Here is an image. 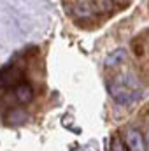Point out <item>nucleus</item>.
I'll return each mask as SVG.
<instances>
[{"label":"nucleus","mask_w":149,"mask_h":151,"mask_svg":"<svg viewBox=\"0 0 149 151\" xmlns=\"http://www.w3.org/2000/svg\"><path fill=\"white\" fill-rule=\"evenodd\" d=\"M144 142H146V146L149 148V128H148V134H146V137H144Z\"/></svg>","instance_id":"8"},{"label":"nucleus","mask_w":149,"mask_h":151,"mask_svg":"<svg viewBox=\"0 0 149 151\" xmlns=\"http://www.w3.org/2000/svg\"><path fill=\"white\" fill-rule=\"evenodd\" d=\"M21 77H23V70L16 65L0 67V93L9 90V88H16L18 84H21Z\"/></svg>","instance_id":"2"},{"label":"nucleus","mask_w":149,"mask_h":151,"mask_svg":"<svg viewBox=\"0 0 149 151\" xmlns=\"http://www.w3.org/2000/svg\"><path fill=\"white\" fill-rule=\"evenodd\" d=\"M125 60H126V49H125V47H117V49L111 51V53L105 56L104 65H105L107 69H114V67L121 65Z\"/></svg>","instance_id":"4"},{"label":"nucleus","mask_w":149,"mask_h":151,"mask_svg":"<svg viewBox=\"0 0 149 151\" xmlns=\"http://www.w3.org/2000/svg\"><path fill=\"white\" fill-rule=\"evenodd\" d=\"M34 88L28 84V83H21V84H18L16 88H14V97H16V100L18 102H21V104H27V102H30L32 99H34Z\"/></svg>","instance_id":"5"},{"label":"nucleus","mask_w":149,"mask_h":151,"mask_svg":"<svg viewBox=\"0 0 149 151\" xmlns=\"http://www.w3.org/2000/svg\"><path fill=\"white\" fill-rule=\"evenodd\" d=\"M67 5H69V11L75 18H81V19H91V18H95L98 14L97 2L82 0V2H69Z\"/></svg>","instance_id":"3"},{"label":"nucleus","mask_w":149,"mask_h":151,"mask_svg":"<svg viewBox=\"0 0 149 151\" xmlns=\"http://www.w3.org/2000/svg\"><path fill=\"white\" fill-rule=\"evenodd\" d=\"M142 83L133 74H119L109 83V95L121 104V106H132L142 97Z\"/></svg>","instance_id":"1"},{"label":"nucleus","mask_w":149,"mask_h":151,"mask_svg":"<svg viewBox=\"0 0 149 151\" xmlns=\"http://www.w3.org/2000/svg\"><path fill=\"white\" fill-rule=\"evenodd\" d=\"M111 151H128V146H126V142H123V139H119V137H112Z\"/></svg>","instance_id":"7"},{"label":"nucleus","mask_w":149,"mask_h":151,"mask_svg":"<svg viewBox=\"0 0 149 151\" xmlns=\"http://www.w3.org/2000/svg\"><path fill=\"white\" fill-rule=\"evenodd\" d=\"M126 146L130 148L132 151H144V146H146V142H144V137L137 132V130H128L126 132Z\"/></svg>","instance_id":"6"}]
</instances>
